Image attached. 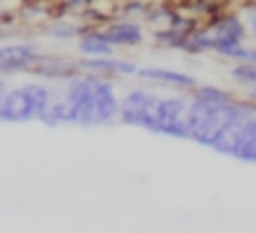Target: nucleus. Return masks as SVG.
I'll list each match as a JSON object with an SVG mask.
<instances>
[{
    "instance_id": "nucleus-1",
    "label": "nucleus",
    "mask_w": 256,
    "mask_h": 233,
    "mask_svg": "<svg viewBox=\"0 0 256 233\" xmlns=\"http://www.w3.org/2000/svg\"><path fill=\"white\" fill-rule=\"evenodd\" d=\"M256 115V103L252 99H232L225 103H207L191 99L189 110H186V123H189V139L196 144L212 148L216 137L232 123L245 121Z\"/></svg>"
},
{
    "instance_id": "nucleus-2",
    "label": "nucleus",
    "mask_w": 256,
    "mask_h": 233,
    "mask_svg": "<svg viewBox=\"0 0 256 233\" xmlns=\"http://www.w3.org/2000/svg\"><path fill=\"white\" fill-rule=\"evenodd\" d=\"M50 99H52V92L40 83H27L20 88L7 90L0 101V121L20 123L40 119L48 110Z\"/></svg>"
},
{
    "instance_id": "nucleus-3",
    "label": "nucleus",
    "mask_w": 256,
    "mask_h": 233,
    "mask_svg": "<svg viewBox=\"0 0 256 233\" xmlns=\"http://www.w3.org/2000/svg\"><path fill=\"white\" fill-rule=\"evenodd\" d=\"M158 103L160 99L146 90H130L120 101V121L124 126H137L158 135Z\"/></svg>"
},
{
    "instance_id": "nucleus-4",
    "label": "nucleus",
    "mask_w": 256,
    "mask_h": 233,
    "mask_svg": "<svg viewBox=\"0 0 256 233\" xmlns=\"http://www.w3.org/2000/svg\"><path fill=\"white\" fill-rule=\"evenodd\" d=\"M66 101L70 106L72 123L79 126H97L94 119V97H92V74L88 76H72L66 92Z\"/></svg>"
},
{
    "instance_id": "nucleus-5",
    "label": "nucleus",
    "mask_w": 256,
    "mask_h": 233,
    "mask_svg": "<svg viewBox=\"0 0 256 233\" xmlns=\"http://www.w3.org/2000/svg\"><path fill=\"white\" fill-rule=\"evenodd\" d=\"M189 101L184 97L160 99L158 103V135L189 139V123H186Z\"/></svg>"
},
{
    "instance_id": "nucleus-6",
    "label": "nucleus",
    "mask_w": 256,
    "mask_h": 233,
    "mask_svg": "<svg viewBox=\"0 0 256 233\" xmlns=\"http://www.w3.org/2000/svg\"><path fill=\"white\" fill-rule=\"evenodd\" d=\"M92 97H94V119L97 126L110 123L120 115V99H117L115 85L104 76L92 74Z\"/></svg>"
},
{
    "instance_id": "nucleus-7",
    "label": "nucleus",
    "mask_w": 256,
    "mask_h": 233,
    "mask_svg": "<svg viewBox=\"0 0 256 233\" xmlns=\"http://www.w3.org/2000/svg\"><path fill=\"white\" fill-rule=\"evenodd\" d=\"M81 72L86 74H97V76H132L137 74L135 63L124 61V58H112V56H92L84 58L76 63Z\"/></svg>"
},
{
    "instance_id": "nucleus-8",
    "label": "nucleus",
    "mask_w": 256,
    "mask_h": 233,
    "mask_svg": "<svg viewBox=\"0 0 256 233\" xmlns=\"http://www.w3.org/2000/svg\"><path fill=\"white\" fill-rule=\"evenodd\" d=\"M106 36L112 45L120 47H137L144 43V27L132 18H122V20H110L106 25Z\"/></svg>"
},
{
    "instance_id": "nucleus-9",
    "label": "nucleus",
    "mask_w": 256,
    "mask_h": 233,
    "mask_svg": "<svg viewBox=\"0 0 256 233\" xmlns=\"http://www.w3.org/2000/svg\"><path fill=\"white\" fill-rule=\"evenodd\" d=\"M137 74L146 81H153L160 85H171L178 90H191L196 85V79L191 74L184 72H176V70H164V67H142L137 70Z\"/></svg>"
},
{
    "instance_id": "nucleus-10",
    "label": "nucleus",
    "mask_w": 256,
    "mask_h": 233,
    "mask_svg": "<svg viewBox=\"0 0 256 233\" xmlns=\"http://www.w3.org/2000/svg\"><path fill=\"white\" fill-rule=\"evenodd\" d=\"M30 72L45 79H72V76L79 74V65L70 61H61V58H40L38 63L30 65Z\"/></svg>"
},
{
    "instance_id": "nucleus-11",
    "label": "nucleus",
    "mask_w": 256,
    "mask_h": 233,
    "mask_svg": "<svg viewBox=\"0 0 256 233\" xmlns=\"http://www.w3.org/2000/svg\"><path fill=\"white\" fill-rule=\"evenodd\" d=\"M112 47L115 45L108 40L106 31H99L94 27L79 36V52L86 56H112Z\"/></svg>"
},
{
    "instance_id": "nucleus-12",
    "label": "nucleus",
    "mask_w": 256,
    "mask_h": 233,
    "mask_svg": "<svg viewBox=\"0 0 256 233\" xmlns=\"http://www.w3.org/2000/svg\"><path fill=\"white\" fill-rule=\"evenodd\" d=\"M43 54L36 49V45L22 43V45H4L0 47V61L2 63H16L22 70H30L32 63H38Z\"/></svg>"
},
{
    "instance_id": "nucleus-13",
    "label": "nucleus",
    "mask_w": 256,
    "mask_h": 233,
    "mask_svg": "<svg viewBox=\"0 0 256 233\" xmlns=\"http://www.w3.org/2000/svg\"><path fill=\"white\" fill-rule=\"evenodd\" d=\"M236 159L248 164H256V115H252L248 121L243 123V130H240V139L236 146Z\"/></svg>"
},
{
    "instance_id": "nucleus-14",
    "label": "nucleus",
    "mask_w": 256,
    "mask_h": 233,
    "mask_svg": "<svg viewBox=\"0 0 256 233\" xmlns=\"http://www.w3.org/2000/svg\"><path fill=\"white\" fill-rule=\"evenodd\" d=\"M214 47V36L207 27L200 25L198 29H194L189 36L184 38V45H182V52L186 54H204V52H212Z\"/></svg>"
},
{
    "instance_id": "nucleus-15",
    "label": "nucleus",
    "mask_w": 256,
    "mask_h": 233,
    "mask_svg": "<svg viewBox=\"0 0 256 233\" xmlns=\"http://www.w3.org/2000/svg\"><path fill=\"white\" fill-rule=\"evenodd\" d=\"M176 11H178V7L176 4H171V2L148 4L142 18H144V22H148V25H153V27H166Z\"/></svg>"
},
{
    "instance_id": "nucleus-16",
    "label": "nucleus",
    "mask_w": 256,
    "mask_h": 233,
    "mask_svg": "<svg viewBox=\"0 0 256 233\" xmlns=\"http://www.w3.org/2000/svg\"><path fill=\"white\" fill-rule=\"evenodd\" d=\"M189 92H191V99L207 101V103H225V101L234 99L232 92H227V90H222V88H216V85H194Z\"/></svg>"
},
{
    "instance_id": "nucleus-17",
    "label": "nucleus",
    "mask_w": 256,
    "mask_h": 233,
    "mask_svg": "<svg viewBox=\"0 0 256 233\" xmlns=\"http://www.w3.org/2000/svg\"><path fill=\"white\" fill-rule=\"evenodd\" d=\"M186 36L189 34H182V31L173 29V27H155L153 31V40L160 47H166V49H182Z\"/></svg>"
},
{
    "instance_id": "nucleus-18",
    "label": "nucleus",
    "mask_w": 256,
    "mask_h": 233,
    "mask_svg": "<svg viewBox=\"0 0 256 233\" xmlns=\"http://www.w3.org/2000/svg\"><path fill=\"white\" fill-rule=\"evenodd\" d=\"M232 79L240 85H254L256 83V63H238L232 67Z\"/></svg>"
},
{
    "instance_id": "nucleus-19",
    "label": "nucleus",
    "mask_w": 256,
    "mask_h": 233,
    "mask_svg": "<svg viewBox=\"0 0 256 233\" xmlns=\"http://www.w3.org/2000/svg\"><path fill=\"white\" fill-rule=\"evenodd\" d=\"M146 7L148 4L144 2V0H128V2L122 7V16L124 18H132V16H144Z\"/></svg>"
},
{
    "instance_id": "nucleus-20",
    "label": "nucleus",
    "mask_w": 256,
    "mask_h": 233,
    "mask_svg": "<svg viewBox=\"0 0 256 233\" xmlns=\"http://www.w3.org/2000/svg\"><path fill=\"white\" fill-rule=\"evenodd\" d=\"M245 9V25H248V34L256 40V4H243Z\"/></svg>"
},
{
    "instance_id": "nucleus-21",
    "label": "nucleus",
    "mask_w": 256,
    "mask_h": 233,
    "mask_svg": "<svg viewBox=\"0 0 256 233\" xmlns=\"http://www.w3.org/2000/svg\"><path fill=\"white\" fill-rule=\"evenodd\" d=\"M97 0H66L63 2V7H66V11L68 9H86V7H90V4H94Z\"/></svg>"
},
{
    "instance_id": "nucleus-22",
    "label": "nucleus",
    "mask_w": 256,
    "mask_h": 233,
    "mask_svg": "<svg viewBox=\"0 0 256 233\" xmlns=\"http://www.w3.org/2000/svg\"><path fill=\"white\" fill-rule=\"evenodd\" d=\"M243 63H256V47H245Z\"/></svg>"
},
{
    "instance_id": "nucleus-23",
    "label": "nucleus",
    "mask_w": 256,
    "mask_h": 233,
    "mask_svg": "<svg viewBox=\"0 0 256 233\" xmlns=\"http://www.w3.org/2000/svg\"><path fill=\"white\" fill-rule=\"evenodd\" d=\"M248 97H250V99H252V101L256 103V83L252 85V88H250V92H248Z\"/></svg>"
},
{
    "instance_id": "nucleus-24",
    "label": "nucleus",
    "mask_w": 256,
    "mask_h": 233,
    "mask_svg": "<svg viewBox=\"0 0 256 233\" xmlns=\"http://www.w3.org/2000/svg\"><path fill=\"white\" fill-rule=\"evenodd\" d=\"M4 92H7V83H4V81H0V101H2Z\"/></svg>"
},
{
    "instance_id": "nucleus-25",
    "label": "nucleus",
    "mask_w": 256,
    "mask_h": 233,
    "mask_svg": "<svg viewBox=\"0 0 256 233\" xmlns=\"http://www.w3.org/2000/svg\"><path fill=\"white\" fill-rule=\"evenodd\" d=\"M243 4H256V0H240Z\"/></svg>"
}]
</instances>
